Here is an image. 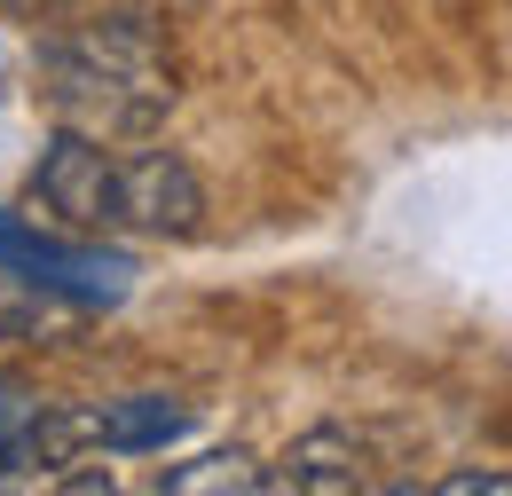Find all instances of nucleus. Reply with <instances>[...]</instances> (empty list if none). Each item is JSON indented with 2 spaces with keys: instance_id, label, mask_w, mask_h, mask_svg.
<instances>
[{
  "instance_id": "423d86ee",
  "label": "nucleus",
  "mask_w": 512,
  "mask_h": 496,
  "mask_svg": "<svg viewBox=\"0 0 512 496\" xmlns=\"http://www.w3.org/2000/svg\"><path fill=\"white\" fill-rule=\"evenodd\" d=\"M190 434V402L174 394H127V402H87V449L111 457H150L166 441Z\"/></svg>"
},
{
  "instance_id": "f03ea898",
  "label": "nucleus",
  "mask_w": 512,
  "mask_h": 496,
  "mask_svg": "<svg viewBox=\"0 0 512 496\" xmlns=\"http://www.w3.org/2000/svg\"><path fill=\"white\" fill-rule=\"evenodd\" d=\"M205 182L182 150H119L103 166V237H197Z\"/></svg>"
},
{
  "instance_id": "6e6552de",
  "label": "nucleus",
  "mask_w": 512,
  "mask_h": 496,
  "mask_svg": "<svg viewBox=\"0 0 512 496\" xmlns=\"http://www.w3.org/2000/svg\"><path fill=\"white\" fill-rule=\"evenodd\" d=\"M434 489H442V496H505V489H512V473H497V465H481V473H442Z\"/></svg>"
},
{
  "instance_id": "39448f33",
  "label": "nucleus",
  "mask_w": 512,
  "mask_h": 496,
  "mask_svg": "<svg viewBox=\"0 0 512 496\" xmlns=\"http://www.w3.org/2000/svg\"><path fill=\"white\" fill-rule=\"evenodd\" d=\"M371 449L347 434V426H308V434L284 449V473H268V489H292V496H355L371 489Z\"/></svg>"
},
{
  "instance_id": "20e7f679",
  "label": "nucleus",
  "mask_w": 512,
  "mask_h": 496,
  "mask_svg": "<svg viewBox=\"0 0 512 496\" xmlns=\"http://www.w3.org/2000/svg\"><path fill=\"white\" fill-rule=\"evenodd\" d=\"M103 166H111V142L56 126L32 166V205H48V221H64L71 237H103Z\"/></svg>"
},
{
  "instance_id": "0eeeda50",
  "label": "nucleus",
  "mask_w": 512,
  "mask_h": 496,
  "mask_svg": "<svg viewBox=\"0 0 512 496\" xmlns=\"http://www.w3.org/2000/svg\"><path fill=\"white\" fill-rule=\"evenodd\" d=\"M158 489L166 496H253V489H268V473H260L253 449H205L190 465H166Z\"/></svg>"
},
{
  "instance_id": "7ed1b4c3",
  "label": "nucleus",
  "mask_w": 512,
  "mask_h": 496,
  "mask_svg": "<svg viewBox=\"0 0 512 496\" xmlns=\"http://www.w3.org/2000/svg\"><path fill=\"white\" fill-rule=\"evenodd\" d=\"M0 268L32 292H56V300H79V308H119L127 300V252L103 245H71V237H48L32 221H0Z\"/></svg>"
},
{
  "instance_id": "f257e3e1",
  "label": "nucleus",
  "mask_w": 512,
  "mask_h": 496,
  "mask_svg": "<svg viewBox=\"0 0 512 496\" xmlns=\"http://www.w3.org/2000/svg\"><path fill=\"white\" fill-rule=\"evenodd\" d=\"M40 103L64 134L87 142H150L174 111V56L142 16H79L40 40Z\"/></svg>"
},
{
  "instance_id": "9d476101",
  "label": "nucleus",
  "mask_w": 512,
  "mask_h": 496,
  "mask_svg": "<svg viewBox=\"0 0 512 496\" xmlns=\"http://www.w3.org/2000/svg\"><path fill=\"white\" fill-rule=\"evenodd\" d=\"M0 347H8V323H0Z\"/></svg>"
},
{
  "instance_id": "1a4fd4ad",
  "label": "nucleus",
  "mask_w": 512,
  "mask_h": 496,
  "mask_svg": "<svg viewBox=\"0 0 512 496\" xmlns=\"http://www.w3.org/2000/svg\"><path fill=\"white\" fill-rule=\"evenodd\" d=\"M8 8H48V0H8Z\"/></svg>"
}]
</instances>
